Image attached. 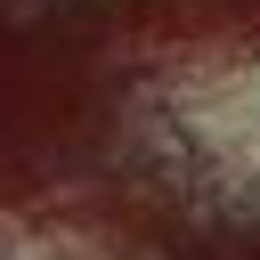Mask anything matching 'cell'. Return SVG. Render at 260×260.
Returning <instances> with one entry per match:
<instances>
[]
</instances>
